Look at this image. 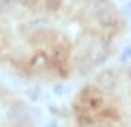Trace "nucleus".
Masks as SVG:
<instances>
[{
  "instance_id": "f257e3e1",
  "label": "nucleus",
  "mask_w": 131,
  "mask_h": 127,
  "mask_svg": "<svg viewBox=\"0 0 131 127\" xmlns=\"http://www.w3.org/2000/svg\"><path fill=\"white\" fill-rule=\"evenodd\" d=\"M126 32L114 0H0V68L26 81L78 80L99 71Z\"/></svg>"
},
{
  "instance_id": "f03ea898",
  "label": "nucleus",
  "mask_w": 131,
  "mask_h": 127,
  "mask_svg": "<svg viewBox=\"0 0 131 127\" xmlns=\"http://www.w3.org/2000/svg\"><path fill=\"white\" fill-rule=\"evenodd\" d=\"M73 127H131V63L99 69L70 103Z\"/></svg>"
},
{
  "instance_id": "7ed1b4c3",
  "label": "nucleus",
  "mask_w": 131,
  "mask_h": 127,
  "mask_svg": "<svg viewBox=\"0 0 131 127\" xmlns=\"http://www.w3.org/2000/svg\"><path fill=\"white\" fill-rule=\"evenodd\" d=\"M0 127H38L29 103L0 83Z\"/></svg>"
}]
</instances>
